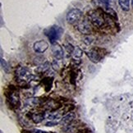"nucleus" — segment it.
<instances>
[{
  "instance_id": "1",
  "label": "nucleus",
  "mask_w": 133,
  "mask_h": 133,
  "mask_svg": "<svg viewBox=\"0 0 133 133\" xmlns=\"http://www.w3.org/2000/svg\"><path fill=\"white\" fill-rule=\"evenodd\" d=\"M16 76L18 83L22 85H24L30 81H34L35 78V76L33 75L31 71L25 66H19L16 71Z\"/></svg>"
},
{
  "instance_id": "2",
  "label": "nucleus",
  "mask_w": 133,
  "mask_h": 133,
  "mask_svg": "<svg viewBox=\"0 0 133 133\" xmlns=\"http://www.w3.org/2000/svg\"><path fill=\"white\" fill-rule=\"evenodd\" d=\"M89 19L90 22L93 24L95 26L102 28L105 25V18L102 16L101 13L98 12L97 11H90L88 14Z\"/></svg>"
},
{
  "instance_id": "3",
  "label": "nucleus",
  "mask_w": 133,
  "mask_h": 133,
  "mask_svg": "<svg viewBox=\"0 0 133 133\" xmlns=\"http://www.w3.org/2000/svg\"><path fill=\"white\" fill-rule=\"evenodd\" d=\"M63 33V30L58 25H54V26L50 27L49 30H46V35L48 36L52 44L55 43L56 40H58L61 37Z\"/></svg>"
},
{
  "instance_id": "4",
  "label": "nucleus",
  "mask_w": 133,
  "mask_h": 133,
  "mask_svg": "<svg viewBox=\"0 0 133 133\" xmlns=\"http://www.w3.org/2000/svg\"><path fill=\"white\" fill-rule=\"evenodd\" d=\"M82 17V12L78 8H73L70 10L66 16V19L68 23L74 24L76 22H78L80 19Z\"/></svg>"
},
{
  "instance_id": "5",
  "label": "nucleus",
  "mask_w": 133,
  "mask_h": 133,
  "mask_svg": "<svg viewBox=\"0 0 133 133\" xmlns=\"http://www.w3.org/2000/svg\"><path fill=\"white\" fill-rule=\"evenodd\" d=\"M76 29H77L81 34H83L85 35H89L91 34L90 24L87 20H85V19L82 20V21H79L77 22Z\"/></svg>"
},
{
  "instance_id": "6",
  "label": "nucleus",
  "mask_w": 133,
  "mask_h": 133,
  "mask_svg": "<svg viewBox=\"0 0 133 133\" xmlns=\"http://www.w3.org/2000/svg\"><path fill=\"white\" fill-rule=\"evenodd\" d=\"M33 48L35 53L37 54H42L44 53L49 48V44L45 40H39V41L35 42Z\"/></svg>"
},
{
  "instance_id": "7",
  "label": "nucleus",
  "mask_w": 133,
  "mask_h": 133,
  "mask_svg": "<svg viewBox=\"0 0 133 133\" xmlns=\"http://www.w3.org/2000/svg\"><path fill=\"white\" fill-rule=\"evenodd\" d=\"M51 49H52L53 55L54 56V58L56 59L60 60L63 58V56H64L63 49V47L59 44H58L57 42L52 44V48Z\"/></svg>"
},
{
  "instance_id": "8",
  "label": "nucleus",
  "mask_w": 133,
  "mask_h": 133,
  "mask_svg": "<svg viewBox=\"0 0 133 133\" xmlns=\"http://www.w3.org/2000/svg\"><path fill=\"white\" fill-rule=\"evenodd\" d=\"M43 107L45 110L53 112V111H55V110L60 109L61 104L58 103V102L55 101L54 99H49L47 101H45L43 104Z\"/></svg>"
},
{
  "instance_id": "9",
  "label": "nucleus",
  "mask_w": 133,
  "mask_h": 133,
  "mask_svg": "<svg viewBox=\"0 0 133 133\" xmlns=\"http://www.w3.org/2000/svg\"><path fill=\"white\" fill-rule=\"evenodd\" d=\"M86 55H87V57L90 58L91 62L94 63H99L102 58V55L100 54V53L97 49H95L88 51V52L86 53Z\"/></svg>"
},
{
  "instance_id": "10",
  "label": "nucleus",
  "mask_w": 133,
  "mask_h": 133,
  "mask_svg": "<svg viewBox=\"0 0 133 133\" xmlns=\"http://www.w3.org/2000/svg\"><path fill=\"white\" fill-rule=\"evenodd\" d=\"M8 100L9 101L10 104L12 107H16L18 108L20 105V100H19V96L18 94L16 91L11 90L9 92V94L8 95Z\"/></svg>"
},
{
  "instance_id": "11",
  "label": "nucleus",
  "mask_w": 133,
  "mask_h": 133,
  "mask_svg": "<svg viewBox=\"0 0 133 133\" xmlns=\"http://www.w3.org/2000/svg\"><path fill=\"white\" fill-rule=\"evenodd\" d=\"M75 117H76V115L74 112H70L68 114H66L64 117H63V118L60 121V123L64 127H68L74 121Z\"/></svg>"
},
{
  "instance_id": "12",
  "label": "nucleus",
  "mask_w": 133,
  "mask_h": 133,
  "mask_svg": "<svg viewBox=\"0 0 133 133\" xmlns=\"http://www.w3.org/2000/svg\"><path fill=\"white\" fill-rule=\"evenodd\" d=\"M30 117L35 123H40L44 118V112H31L30 114Z\"/></svg>"
},
{
  "instance_id": "13",
  "label": "nucleus",
  "mask_w": 133,
  "mask_h": 133,
  "mask_svg": "<svg viewBox=\"0 0 133 133\" xmlns=\"http://www.w3.org/2000/svg\"><path fill=\"white\" fill-rule=\"evenodd\" d=\"M118 3L123 11H129L131 6V0H118Z\"/></svg>"
},
{
  "instance_id": "14",
  "label": "nucleus",
  "mask_w": 133,
  "mask_h": 133,
  "mask_svg": "<svg viewBox=\"0 0 133 133\" xmlns=\"http://www.w3.org/2000/svg\"><path fill=\"white\" fill-rule=\"evenodd\" d=\"M104 12H105V14H107L111 18L114 19V20H117V13H116V12L112 8H109V7H105L104 8Z\"/></svg>"
},
{
  "instance_id": "15",
  "label": "nucleus",
  "mask_w": 133,
  "mask_h": 133,
  "mask_svg": "<svg viewBox=\"0 0 133 133\" xmlns=\"http://www.w3.org/2000/svg\"><path fill=\"white\" fill-rule=\"evenodd\" d=\"M49 66H50V63L49 62H44V63L40 64L39 66H38L37 71L39 73H44L49 68Z\"/></svg>"
},
{
  "instance_id": "16",
  "label": "nucleus",
  "mask_w": 133,
  "mask_h": 133,
  "mask_svg": "<svg viewBox=\"0 0 133 133\" xmlns=\"http://www.w3.org/2000/svg\"><path fill=\"white\" fill-rule=\"evenodd\" d=\"M28 103L32 106H39L42 104V101L39 98H31L28 99Z\"/></svg>"
},
{
  "instance_id": "17",
  "label": "nucleus",
  "mask_w": 133,
  "mask_h": 133,
  "mask_svg": "<svg viewBox=\"0 0 133 133\" xmlns=\"http://www.w3.org/2000/svg\"><path fill=\"white\" fill-rule=\"evenodd\" d=\"M73 54V55H74V57L75 58H81V56L83 55V50L81 49L80 47H75V49H74V52L72 53Z\"/></svg>"
},
{
  "instance_id": "18",
  "label": "nucleus",
  "mask_w": 133,
  "mask_h": 133,
  "mask_svg": "<svg viewBox=\"0 0 133 133\" xmlns=\"http://www.w3.org/2000/svg\"><path fill=\"white\" fill-rule=\"evenodd\" d=\"M1 66H2V68H3V71H5V72H6V73H9L10 68L8 66V63L3 58H1Z\"/></svg>"
},
{
  "instance_id": "19",
  "label": "nucleus",
  "mask_w": 133,
  "mask_h": 133,
  "mask_svg": "<svg viewBox=\"0 0 133 133\" xmlns=\"http://www.w3.org/2000/svg\"><path fill=\"white\" fill-rule=\"evenodd\" d=\"M93 40H94V38L91 36L90 35H85V36L84 37L83 39V41L85 44H87V45H90L92 42H93Z\"/></svg>"
},
{
  "instance_id": "20",
  "label": "nucleus",
  "mask_w": 133,
  "mask_h": 133,
  "mask_svg": "<svg viewBox=\"0 0 133 133\" xmlns=\"http://www.w3.org/2000/svg\"><path fill=\"white\" fill-rule=\"evenodd\" d=\"M64 47H65V49L68 51V53H69V54H72L73 52H74V49H75V47L74 46L71 44H70V43H68V44H66L65 45H64Z\"/></svg>"
},
{
  "instance_id": "21",
  "label": "nucleus",
  "mask_w": 133,
  "mask_h": 133,
  "mask_svg": "<svg viewBox=\"0 0 133 133\" xmlns=\"http://www.w3.org/2000/svg\"><path fill=\"white\" fill-rule=\"evenodd\" d=\"M60 123V122H56L54 120H51L48 122H46L45 123V126L46 127H54V126H56L57 124Z\"/></svg>"
},
{
  "instance_id": "22",
  "label": "nucleus",
  "mask_w": 133,
  "mask_h": 133,
  "mask_svg": "<svg viewBox=\"0 0 133 133\" xmlns=\"http://www.w3.org/2000/svg\"><path fill=\"white\" fill-rule=\"evenodd\" d=\"M101 3L105 5V7H108V5L109 3V0H100Z\"/></svg>"
},
{
  "instance_id": "23",
  "label": "nucleus",
  "mask_w": 133,
  "mask_h": 133,
  "mask_svg": "<svg viewBox=\"0 0 133 133\" xmlns=\"http://www.w3.org/2000/svg\"><path fill=\"white\" fill-rule=\"evenodd\" d=\"M56 61H54V62H53V63H52V65H53V68H54V70H57V69H58V63L56 64Z\"/></svg>"
},
{
  "instance_id": "24",
  "label": "nucleus",
  "mask_w": 133,
  "mask_h": 133,
  "mask_svg": "<svg viewBox=\"0 0 133 133\" xmlns=\"http://www.w3.org/2000/svg\"><path fill=\"white\" fill-rule=\"evenodd\" d=\"M35 133H48V132L44 131H41V130H36Z\"/></svg>"
},
{
  "instance_id": "25",
  "label": "nucleus",
  "mask_w": 133,
  "mask_h": 133,
  "mask_svg": "<svg viewBox=\"0 0 133 133\" xmlns=\"http://www.w3.org/2000/svg\"><path fill=\"white\" fill-rule=\"evenodd\" d=\"M131 6L133 8V0H131Z\"/></svg>"
}]
</instances>
